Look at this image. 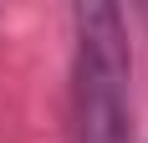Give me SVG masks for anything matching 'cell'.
<instances>
[{"label":"cell","instance_id":"cell-1","mask_svg":"<svg viewBox=\"0 0 148 143\" xmlns=\"http://www.w3.org/2000/svg\"><path fill=\"white\" fill-rule=\"evenodd\" d=\"M72 51V143L133 138V46L118 5H77Z\"/></svg>","mask_w":148,"mask_h":143}]
</instances>
